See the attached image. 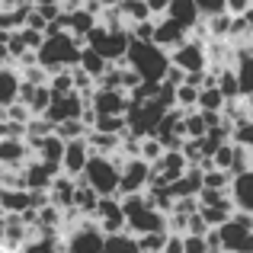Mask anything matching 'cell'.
Instances as JSON below:
<instances>
[{"label": "cell", "instance_id": "cell-18", "mask_svg": "<svg viewBox=\"0 0 253 253\" xmlns=\"http://www.w3.org/2000/svg\"><path fill=\"white\" fill-rule=\"evenodd\" d=\"M167 19L179 26V29L186 32H196V26L202 23V16H199V3L196 0H170L167 3Z\"/></svg>", "mask_w": 253, "mask_h": 253}, {"label": "cell", "instance_id": "cell-20", "mask_svg": "<svg viewBox=\"0 0 253 253\" xmlns=\"http://www.w3.org/2000/svg\"><path fill=\"white\" fill-rule=\"evenodd\" d=\"M74 189H77V179L58 173L51 189H48V205H55V209H61V211H71V205H74Z\"/></svg>", "mask_w": 253, "mask_h": 253}, {"label": "cell", "instance_id": "cell-3", "mask_svg": "<svg viewBox=\"0 0 253 253\" xmlns=\"http://www.w3.org/2000/svg\"><path fill=\"white\" fill-rule=\"evenodd\" d=\"M119 202H122L125 231L128 234L144 237V234H164L167 231V215H161L144 196H128V199H119Z\"/></svg>", "mask_w": 253, "mask_h": 253}, {"label": "cell", "instance_id": "cell-15", "mask_svg": "<svg viewBox=\"0 0 253 253\" xmlns=\"http://www.w3.org/2000/svg\"><path fill=\"white\" fill-rule=\"evenodd\" d=\"M241 86V99H253V45L234 48V64H231Z\"/></svg>", "mask_w": 253, "mask_h": 253}, {"label": "cell", "instance_id": "cell-13", "mask_svg": "<svg viewBox=\"0 0 253 253\" xmlns=\"http://www.w3.org/2000/svg\"><path fill=\"white\" fill-rule=\"evenodd\" d=\"M90 157H93V151H90V144H86V138L68 141L64 144V157H61V173L71 176V179H81L86 164H90Z\"/></svg>", "mask_w": 253, "mask_h": 253}, {"label": "cell", "instance_id": "cell-11", "mask_svg": "<svg viewBox=\"0 0 253 253\" xmlns=\"http://www.w3.org/2000/svg\"><path fill=\"white\" fill-rule=\"evenodd\" d=\"M90 221L96 224L99 231H103V237H109V234H122V231H125L122 202H119L116 196H112V199H99V205H96V211H93Z\"/></svg>", "mask_w": 253, "mask_h": 253}, {"label": "cell", "instance_id": "cell-10", "mask_svg": "<svg viewBox=\"0 0 253 253\" xmlns=\"http://www.w3.org/2000/svg\"><path fill=\"white\" fill-rule=\"evenodd\" d=\"M84 109H86V99H81L77 93H68V96H51V106H48V112H45L42 119L58 128V125H64V122H81Z\"/></svg>", "mask_w": 253, "mask_h": 253}, {"label": "cell", "instance_id": "cell-1", "mask_svg": "<svg viewBox=\"0 0 253 253\" xmlns=\"http://www.w3.org/2000/svg\"><path fill=\"white\" fill-rule=\"evenodd\" d=\"M125 68L135 71L141 84H164L170 71V55L161 51L154 42H135L131 39L128 55H125Z\"/></svg>", "mask_w": 253, "mask_h": 253}, {"label": "cell", "instance_id": "cell-32", "mask_svg": "<svg viewBox=\"0 0 253 253\" xmlns=\"http://www.w3.org/2000/svg\"><path fill=\"white\" fill-rule=\"evenodd\" d=\"M196 103H199V90L192 86H176V109L179 112H196Z\"/></svg>", "mask_w": 253, "mask_h": 253}, {"label": "cell", "instance_id": "cell-19", "mask_svg": "<svg viewBox=\"0 0 253 253\" xmlns=\"http://www.w3.org/2000/svg\"><path fill=\"white\" fill-rule=\"evenodd\" d=\"M32 154H36V161L39 164H45L48 170H55V173H61V157H64V141L58 135H48V138H42L39 144H32Z\"/></svg>", "mask_w": 253, "mask_h": 253}, {"label": "cell", "instance_id": "cell-30", "mask_svg": "<svg viewBox=\"0 0 253 253\" xmlns=\"http://www.w3.org/2000/svg\"><path fill=\"white\" fill-rule=\"evenodd\" d=\"M202 189H211V192H228L231 189V176L215 167L202 170Z\"/></svg>", "mask_w": 253, "mask_h": 253}, {"label": "cell", "instance_id": "cell-21", "mask_svg": "<svg viewBox=\"0 0 253 253\" xmlns=\"http://www.w3.org/2000/svg\"><path fill=\"white\" fill-rule=\"evenodd\" d=\"M19 86H23V77H19V71L13 68V64L0 68V112L10 109L19 99Z\"/></svg>", "mask_w": 253, "mask_h": 253}, {"label": "cell", "instance_id": "cell-33", "mask_svg": "<svg viewBox=\"0 0 253 253\" xmlns=\"http://www.w3.org/2000/svg\"><path fill=\"white\" fill-rule=\"evenodd\" d=\"M0 253H3V250H0Z\"/></svg>", "mask_w": 253, "mask_h": 253}, {"label": "cell", "instance_id": "cell-2", "mask_svg": "<svg viewBox=\"0 0 253 253\" xmlns=\"http://www.w3.org/2000/svg\"><path fill=\"white\" fill-rule=\"evenodd\" d=\"M81 48H84V45L77 42L71 32H55V36H45L42 48L36 51L39 68L48 71V74H58V71H74L77 61H81Z\"/></svg>", "mask_w": 253, "mask_h": 253}, {"label": "cell", "instance_id": "cell-5", "mask_svg": "<svg viewBox=\"0 0 253 253\" xmlns=\"http://www.w3.org/2000/svg\"><path fill=\"white\" fill-rule=\"evenodd\" d=\"M128 45H131L128 29H106L103 23H96L90 29V36L84 39V48H93L99 58H106L109 64H125Z\"/></svg>", "mask_w": 253, "mask_h": 253}, {"label": "cell", "instance_id": "cell-14", "mask_svg": "<svg viewBox=\"0 0 253 253\" xmlns=\"http://www.w3.org/2000/svg\"><path fill=\"white\" fill-rule=\"evenodd\" d=\"M55 176H58L55 170H48L45 164H39L36 157H32V161H26L23 173H19V183H23L26 192H48L51 183H55Z\"/></svg>", "mask_w": 253, "mask_h": 253}, {"label": "cell", "instance_id": "cell-26", "mask_svg": "<svg viewBox=\"0 0 253 253\" xmlns=\"http://www.w3.org/2000/svg\"><path fill=\"white\" fill-rule=\"evenodd\" d=\"M19 253H61V241L58 234H42V231H32V237L23 244Z\"/></svg>", "mask_w": 253, "mask_h": 253}, {"label": "cell", "instance_id": "cell-6", "mask_svg": "<svg viewBox=\"0 0 253 253\" xmlns=\"http://www.w3.org/2000/svg\"><path fill=\"white\" fill-rule=\"evenodd\" d=\"M221 241V253H253V218L234 211L228 224L215 231Z\"/></svg>", "mask_w": 253, "mask_h": 253}, {"label": "cell", "instance_id": "cell-7", "mask_svg": "<svg viewBox=\"0 0 253 253\" xmlns=\"http://www.w3.org/2000/svg\"><path fill=\"white\" fill-rule=\"evenodd\" d=\"M148 183H151V164H144L141 157H125L122 173H119V199L144 196Z\"/></svg>", "mask_w": 253, "mask_h": 253}, {"label": "cell", "instance_id": "cell-27", "mask_svg": "<svg viewBox=\"0 0 253 253\" xmlns=\"http://www.w3.org/2000/svg\"><path fill=\"white\" fill-rule=\"evenodd\" d=\"M224 96L218 93V86H205L199 90V103H196V112H205V116H221L224 112Z\"/></svg>", "mask_w": 253, "mask_h": 253}, {"label": "cell", "instance_id": "cell-24", "mask_svg": "<svg viewBox=\"0 0 253 253\" xmlns=\"http://www.w3.org/2000/svg\"><path fill=\"white\" fill-rule=\"evenodd\" d=\"M99 205V196L90 189V186L84 183V179H77V189H74V205H71V211H74L77 218H93V211H96Z\"/></svg>", "mask_w": 253, "mask_h": 253}, {"label": "cell", "instance_id": "cell-12", "mask_svg": "<svg viewBox=\"0 0 253 253\" xmlns=\"http://www.w3.org/2000/svg\"><path fill=\"white\" fill-rule=\"evenodd\" d=\"M128 93H122V90H103V86H96L93 90V96H90V109L96 112V119L99 116H125L128 112Z\"/></svg>", "mask_w": 253, "mask_h": 253}, {"label": "cell", "instance_id": "cell-16", "mask_svg": "<svg viewBox=\"0 0 253 253\" xmlns=\"http://www.w3.org/2000/svg\"><path fill=\"white\" fill-rule=\"evenodd\" d=\"M189 42V32L186 29H179L176 23H173V19H157L154 23V45L161 51H167V55H173V51L179 48V45H186Z\"/></svg>", "mask_w": 253, "mask_h": 253}, {"label": "cell", "instance_id": "cell-4", "mask_svg": "<svg viewBox=\"0 0 253 253\" xmlns=\"http://www.w3.org/2000/svg\"><path fill=\"white\" fill-rule=\"evenodd\" d=\"M119 173H122V157H99L93 154L84 170V183L96 192L99 199H119Z\"/></svg>", "mask_w": 253, "mask_h": 253}, {"label": "cell", "instance_id": "cell-22", "mask_svg": "<svg viewBox=\"0 0 253 253\" xmlns=\"http://www.w3.org/2000/svg\"><path fill=\"white\" fill-rule=\"evenodd\" d=\"M199 192H202V170L199 167H189L176 183L170 186L173 202H179V199H199Z\"/></svg>", "mask_w": 253, "mask_h": 253}, {"label": "cell", "instance_id": "cell-28", "mask_svg": "<svg viewBox=\"0 0 253 253\" xmlns=\"http://www.w3.org/2000/svg\"><path fill=\"white\" fill-rule=\"evenodd\" d=\"M103 253H141L138 247V237L128 234V231H122V234H109L103 241Z\"/></svg>", "mask_w": 253, "mask_h": 253}, {"label": "cell", "instance_id": "cell-9", "mask_svg": "<svg viewBox=\"0 0 253 253\" xmlns=\"http://www.w3.org/2000/svg\"><path fill=\"white\" fill-rule=\"evenodd\" d=\"M170 64L179 68L183 74H202V71H209V51H205V42L189 39L186 45H179V48L170 55Z\"/></svg>", "mask_w": 253, "mask_h": 253}, {"label": "cell", "instance_id": "cell-17", "mask_svg": "<svg viewBox=\"0 0 253 253\" xmlns=\"http://www.w3.org/2000/svg\"><path fill=\"white\" fill-rule=\"evenodd\" d=\"M231 202H234V211L253 218V170L241 173V176L231 179V189H228Z\"/></svg>", "mask_w": 253, "mask_h": 253}, {"label": "cell", "instance_id": "cell-23", "mask_svg": "<svg viewBox=\"0 0 253 253\" xmlns=\"http://www.w3.org/2000/svg\"><path fill=\"white\" fill-rule=\"evenodd\" d=\"M109 68L112 64L106 61V58H99L93 48H81V61H77V71H84L86 77H90L93 84H99L106 74H109Z\"/></svg>", "mask_w": 253, "mask_h": 253}, {"label": "cell", "instance_id": "cell-31", "mask_svg": "<svg viewBox=\"0 0 253 253\" xmlns=\"http://www.w3.org/2000/svg\"><path fill=\"white\" fill-rule=\"evenodd\" d=\"M48 90H51V96H68V93H74V74H71V71L51 74L48 77Z\"/></svg>", "mask_w": 253, "mask_h": 253}, {"label": "cell", "instance_id": "cell-8", "mask_svg": "<svg viewBox=\"0 0 253 253\" xmlns=\"http://www.w3.org/2000/svg\"><path fill=\"white\" fill-rule=\"evenodd\" d=\"M103 231L96 228V224L90 221V218H84L77 228L68 231V237L61 241V253H103Z\"/></svg>", "mask_w": 253, "mask_h": 253}, {"label": "cell", "instance_id": "cell-25", "mask_svg": "<svg viewBox=\"0 0 253 253\" xmlns=\"http://www.w3.org/2000/svg\"><path fill=\"white\" fill-rule=\"evenodd\" d=\"M119 6V13H122V19H125V26H141V23H151V6H148V0H125V3H116Z\"/></svg>", "mask_w": 253, "mask_h": 253}, {"label": "cell", "instance_id": "cell-29", "mask_svg": "<svg viewBox=\"0 0 253 253\" xmlns=\"http://www.w3.org/2000/svg\"><path fill=\"white\" fill-rule=\"evenodd\" d=\"M218 93L224 96V103H241V86H237V77H234V71L231 68H224V71H218Z\"/></svg>", "mask_w": 253, "mask_h": 253}]
</instances>
